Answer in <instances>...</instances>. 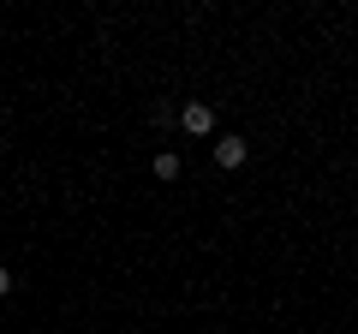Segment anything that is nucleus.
Instances as JSON below:
<instances>
[{
    "label": "nucleus",
    "instance_id": "4",
    "mask_svg": "<svg viewBox=\"0 0 358 334\" xmlns=\"http://www.w3.org/2000/svg\"><path fill=\"white\" fill-rule=\"evenodd\" d=\"M6 293H13V269H0V298H6Z\"/></svg>",
    "mask_w": 358,
    "mask_h": 334
},
{
    "label": "nucleus",
    "instance_id": "1",
    "mask_svg": "<svg viewBox=\"0 0 358 334\" xmlns=\"http://www.w3.org/2000/svg\"><path fill=\"white\" fill-rule=\"evenodd\" d=\"M179 126L192 131V138H209V131H215V108L209 102H185L179 108Z\"/></svg>",
    "mask_w": 358,
    "mask_h": 334
},
{
    "label": "nucleus",
    "instance_id": "2",
    "mask_svg": "<svg viewBox=\"0 0 358 334\" xmlns=\"http://www.w3.org/2000/svg\"><path fill=\"white\" fill-rule=\"evenodd\" d=\"M215 161L221 167H245V138H215Z\"/></svg>",
    "mask_w": 358,
    "mask_h": 334
},
{
    "label": "nucleus",
    "instance_id": "3",
    "mask_svg": "<svg viewBox=\"0 0 358 334\" xmlns=\"http://www.w3.org/2000/svg\"><path fill=\"white\" fill-rule=\"evenodd\" d=\"M155 180H179V155H167V150L155 155Z\"/></svg>",
    "mask_w": 358,
    "mask_h": 334
}]
</instances>
